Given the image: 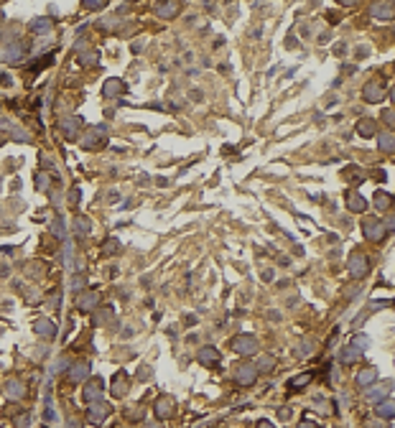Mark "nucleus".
Masks as SVG:
<instances>
[{"mask_svg": "<svg viewBox=\"0 0 395 428\" xmlns=\"http://www.w3.org/2000/svg\"><path fill=\"white\" fill-rule=\"evenodd\" d=\"M362 235H365V240H367V242H375V245H380L382 240L388 237V229H385V225H382L380 219H375V217H367L365 222H362Z\"/></svg>", "mask_w": 395, "mask_h": 428, "instance_id": "obj_1", "label": "nucleus"}, {"mask_svg": "<svg viewBox=\"0 0 395 428\" xmlns=\"http://www.w3.org/2000/svg\"><path fill=\"white\" fill-rule=\"evenodd\" d=\"M232 349L242 357H250V354L258 352V339H255L252 334H237L232 339Z\"/></svg>", "mask_w": 395, "mask_h": 428, "instance_id": "obj_2", "label": "nucleus"}, {"mask_svg": "<svg viewBox=\"0 0 395 428\" xmlns=\"http://www.w3.org/2000/svg\"><path fill=\"white\" fill-rule=\"evenodd\" d=\"M107 143V125H95V127H89V133L84 135V143L82 146L84 148H102Z\"/></svg>", "mask_w": 395, "mask_h": 428, "instance_id": "obj_3", "label": "nucleus"}, {"mask_svg": "<svg viewBox=\"0 0 395 428\" xmlns=\"http://www.w3.org/2000/svg\"><path fill=\"white\" fill-rule=\"evenodd\" d=\"M362 97H365V102H370V105H375V102H382V100H385V84L377 82V79L365 82V87H362Z\"/></svg>", "mask_w": 395, "mask_h": 428, "instance_id": "obj_4", "label": "nucleus"}, {"mask_svg": "<svg viewBox=\"0 0 395 428\" xmlns=\"http://www.w3.org/2000/svg\"><path fill=\"white\" fill-rule=\"evenodd\" d=\"M349 273L354 278H365L370 273V260H367V255L362 252H352L349 255Z\"/></svg>", "mask_w": 395, "mask_h": 428, "instance_id": "obj_5", "label": "nucleus"}, {"mask_svg": "<svg viewBox=\"0 0 395 428\" xmlns=\"http://www.w3.org/2000/svg\"><path fill=\"white\" fill-rule=\"evenodd\" d=\"M235 380L240 385H252L258 380V367L250 365V362H242V365H237V370H235Z\"/></svg>", "mask_w": 395, "mask_h": 428, "instance_id": "obj_6", "label": "nucleus"}, {"mask_svg": "<svg viewBox=\"0 0 395 428\" xmlns=\"http://www.w3.org/2000/svg\"><path fill=\"white\" fill-rule=\"evenodd\" d=\"M107 413H110V408L102 403V400H97V403H89V408H87V421L92 423V426H99V423H105Z\"/></svg>", "mask_w": 395, "mask_h": 428, "instance_id": "obj_7", "label": "nucleus"}, {"mask_svg": "<svg viewBox=\"0 0 395 428\" xmlns=\"http://www.w3.org/2000/svg\"><path fill=\"white\" fill-rule=\"evenodd\" d=\"M390 390H393V382H390V380H388V382H380V385H370L367 393H365V398L370 400V403H380V400H385V398L390 395Z\"/></svg>", "mask_w": 395, "mask_h": 428, "instance_id": "obj_8", "label": "nucleus"}, {"mask_svg": "<svg viewBox=\"0 0 395 428\" xmlns=\"http://www.w3.org/2000/svg\"><path fill=\"white\" fill-rule=\"evenodd\" d=\"M156 416L161 418V421H166V418H171L173 416V410H176V403H173V398L171 395H161L158 400H156Z\"/></svg>", "mask_w": 395, "mask_h": 428, "instance_id": "obj_9", "label": "nucleus"}, {"mask_svg": "<svg viewBox=\"0 0 395 428\" xmlns=\"http://www.w3.org/2000/svg\"><path fill=\"white\" fill-rule=\"evenodd\" d=\"M197 359L201 362L204 367H214V365H220L222 354H220V349H214V347H201L199 354H197Z\"/></svg>", "mask_w": 395, "mask_h": 428, "instance_id": "obj_10", "label": "nucleus"}, {"mask_svg": "<svg viewBox=\"0 0 395 428\" xmlns=\"http://www.w3.org/2000/svg\"><path fill=\"white\" fill-rule=\"evenodd\" d=\"M76 306H79V311H95V308L99 306V293H97V291L79 293V298H76Z\"/></svg>", "mask_w": 395, "mask_h": 428, "instance_id": "obj_11", "label": "nucleus"}, {"mask_svg": "<svg viewBox=\"0 0 395 428\" xmlns=\"http://www.w3.org/2000/svg\"><path fill=\"white\" fill-rule=\"evenodd\" d=\"M33 331H36L38 336H44V339H54V336H56V324L51 321V319H38L36 327H33Z\"/></svg>", "mask_w": 395, "mask_h": 428, "instance_id": "obj_12", "label": "nucleus"}, {"mask_svg": "<svg viewBox=\"0 0 395 428\" xmlns=\"http://www.w3.org/2000/svg\"><path fill=\"white\" fill-rule=\"evenodd\" d=\"M84 400H87V403H97V400H102V380L99 378H95L92 382H87Z\"/></svg>", "mask_w": 395, "mask_h": 428, "instance_id": "obj_13", "label": "nucleus"}, {"mask_svg": "<svg viewBox=\"0 0 395 428\" xmlns=\"http://www.w3.org/2000/svg\"><path fill=\"white\" fill-rule=\"evenodd\" d=\"M79 127H82V120L79 118L61 120V133H64V138H69V140H74L76 135H79Z\"/></svg>", "mask_w": 395, "mask_h": 428, "instance_id": "obj_14", "label": "nucleus"}, {"mask_svg": "<svg viewBox=\"0 0 395 428\" xmlns=\"http://www.w3.org/2000/svg\"><path fill=\"white\" fill-rule=\"evenodd\" d=\"M23 54H25V46L18 41H13L3 49V59H8V61H23Z\"/></svg>", "mask_w": 395, "mask_h": 428, "instance_id": "obj_15", "label": "nucleus"}, {"mask_svg": "<svg viewBox=\"0 0 395 428\" xmlns=\"http://www.w3.org/2000/svg\"><path fill=\"white\" fill-rule=\"evenodd\" d=\"M5 395H8V400H21V398L25 395V387H23V382H21L18 378H10V380H8V385H5Z\"/></svg>", "mask_w": 395, "mask_h": 428, "instance_id": "obj_16", "label": "nucleus"}, {"mask_svg": "<svg viewBox=\"0 0 395 428\" xmlns=\"http://www.w3.org/2000/svg\"><path fill=\"white\" fill-rule=\"evenodd\" d=\"M347 209L354 212V214H362V212H367V201L357 191H349L347 194Z\"/></svg>", "mask_w": 395, "mask_h": 428, "instance_id": "obj_17", "label": "nucleus"}, {"mask_svg": "<svg viewBox=\"0 0 395 428\" xmlns=\"http://www.w3.org/2000/svg\"><path fill=\"white\" fill-rule=\"evenodd\" d=\"M377 380V367H365L357 372V385L360 387H370V385H375Z\"/></svg>", "mask_w": 395, "mask_h": 428, "instance_id": "obj_18", "label": "nucleus"}, {"mask_svg": "<svg viewBox=\"0 0 395 428\" xmlns=\"http://www.w3.org/2000/svg\"><path fill=\"white\" fill-rule=\"evenodd\" d=\"M178 10H181L178 3H161V5H156V16L163 21H171L173 16H178Z\"/></svg>", "mask_w": 395, "mask_h": 428, "instance_id": "obj_19", "label": "nucleus"}, {"mask_svg": "<svg viewBox=\"0 0 395 428\" xmlns=\"http://www.w3.org/2000/svg\"><path fill=\"white\" fill-rule=\"evenodd\" d=\"M89 378V365H87V362H79V365H74L72 367V372H69V382H84Z\"/></svg>", "mask_w": 395, "mask_h": 428, "instance_id": "obj_20", "label": "nucleus"}, {"mask_svg": "<svg viewBox=\"0 0 395 428\" xmlns=\"http://www.w3.org/2000/svg\"><path fill=\"white\" fill-rule=\"evenodd\" d=\"M125 382H127V372L120 370L118 375H115V380H112V390H110V393H112L115 398H123V395H125Z\"/></svg>", "mask_w": 395, "mask_h": 428, "instance_id": "obj_21", "label": "nucleus"}, {"mask_svg": "<svg viewBox=\"0 0 395 428\" xmlns=\"http://www.w3.org/2000/svg\"><path fill=\"white\" fill-rule=\"evenodd\" d=\"M375 413L380 418H385V421H390L393 416H395V405H393V400H380V403H375Z\"/></svg>", "mask_w": 395, "mask_h": 428, "instance_id": "obj_22", "label": "nucleus"}, {"mask_svg": "<svg viewBox=\"0 0 395 428\" xmlns=\"http://www.w3.org/2000/svg\"><path fill=\"white\" fill-rule=\"evenodd\" d=\"M372 16L380 21H390L393 18V3H375L372 5Z\"/></svg>", "mask_w": 395, "mask_h": 428, "instance_id": "obj_23", "label": "nucleus"}, {"mask_svg": "<svg viewBox=\"0 0 395 428\" xmlns=\"http://www.w3.org/2000/svg\"><path fill=\"white\" fill-rule=\"evenodd\" d=\"M377 146H380L382 153H393V151H395V138H393V133H390V130L380 133V135H377Z\"/></svg>", "mask_w": 395, "mask_h": 428, "instance_id": "obj_24", "label": "nucleus"}, {"mask_svg": "<svg viewBox=\"0 0 395 428\" xmlns=\"http://www.w3.org/2000/svg\"><path fill=\"white\" fill-rule=\"evenodd\" d=\"M375 130H377V125H375V120H360L357 123V133H360L362 138H372L375 135Z\"/></svg>", "mask_w": 395, "mask_h": 428, "instance_id": "obj_25", "label": "nucleus"}, {"mask_svg": "<svg viewBox=\"0 0 395 428\" xmlns=\"http://www.w3.org/2000/svg\"><path fill=\"white\" fill-rule=\"evenodd\" d=\"M375 206H377L380 212H388L390 206H393V197H390L388 191H377L375 194Z\"/></svg>", "mask_w": 395, "mask_h": 428, "instance_id": "obj_26", "label": "nucleus"}, {"mask_svg": "<svg viewBox=\"0 0 395 428\" xmlns=\"http://www.w3.org/2000/svg\"><path fill=\"white\" fill-rule=\"evenodd\" d=\"M349 347L357 349L360 354L367 352V347H370V336H367V334H354V336H352V342H349Z\"/></svg>", "mask_w": 395, "mask_h": 428, "instance_id": "obj_27", "label": "nucleus"}, {"mask_svg": "<svg viewBox=\"0 0 395 428\" xmlns=\"http://www.w3.org/2000/svg\"><path fill=\"white\" fill-rule=\"evenodd\" d=\"M107 97H115V95H123L125 92V84L120 82V79H107V84H105V89H102Z\"/></svg>", "mask_w": 395, "mask_h": 428, "instance_id": "obj_28", "label": "nucleus"}, {"mask_svg": "<svg viewBox=\"0 0 395 428\" xmlns=\"http://www.w3.org/2000/svg\"><path fill=\"white\" fill-rule=\"evenodd\" d=\"M74 229H76V235H79V237H87L89 232H92V222H89L87 217H76V222H74Z\"/></svg>", "mask_w": 395, "mask_h": 428, "instance_id": "obj_29", "label": "nucleus"}, {"mask_svg": "<svg viewBox=\"0 0 395 428\" xmlns=\"http://www.w3.org/2000/svg\"><path fill=\"white\" fill-rule=\"evenodd\" d=\"M309 382H311V372H303V375H298V378H293L288 382V387H291V390H301V387H306Z\"/></svg>", "mask_w": 395, "mask_h": 428, "instance_id": "obj_30", "label": "nucleus"}, {"mask_svg": "<svg viewBox=\"0 0 395 428\" xmlns=\"http://www.w3.org/2000/svg\"><path fill=\"white\" fill-rule=\"evenodd\" d=\"M51 28V21L49 18H36L33 23H31V31L33 33H44V31H49Z\"/></svg>", "mask_w": 395, "mask_h": 428, "instance_id": "obj_31", "label": "nucleus"}, {"mask_svg": "<svg viewBox=\"0 0 395 428\" xmlns=\"http://www.w3.org/2000/svg\"><path fill=\"white\" fill-rule=\"evenodd\" d=\"M360 357H362V354L357 352V349H352V347H347V349L342 352V362H344V365H352V362H357Z\"/></svg>", "mask_w": 395, "mask_h": 428, "instance_id": "obj_32", "label": "nucleus"}, {"mask_svg": "<svg viewBox=\"0 0 395 428\" xmlns=\"http://www.w3.org/2000/svg\"><path fill=\"white\" fill-rule=\"evenodd\" d=\"M51 232H54L59 240L67 237V229H64V222H61V219H54V225H51Z\"/></svg>", "mask_w": 395, "mask_h": 428, "instance_id": "obj_33", "label": "nucleus"}, {"mask_svg": "<svg viewBox=\"0 0 395 428\" xmlns=\"http://www.w3.org/2000/svg\"><path fill=\"white\" fill-rule=\"evenodd\" d=\"M255 367H258V370H263V372H271L273 370V359L271 357H263L260 362H258V365H255Z\"/></svg>", "mask_w": 395, "mask_h": 428, "instance_id": "obj_34", "label": "nucleus"}, {"mask_svg": "<svg viewBox=\"0 0 395 428\" xmlns=\"http://www.w3.org/2000/svg\"><path fill=\"white\" fill-rule=\"evenodd\" d=\"M314 405H319V410H321V413H329V400H324V398H316Z\"/></svg>", "mask_w": 395, "mask_h": 428, "instance_id": "obj_35", "label": "nucleus"}, {"mask_svg": "<svg viewBox=\"0 0 395 428\" xmlns=\"http://www.w3.org/2000/svg\"><path fill=\"white\" fill-rule=\"evenodd\" d=\"M46 181H49L46 174H36V184H38V189H41V191L46 189Z\"/></svg>", "mask_w": 395, "mask_h": 428, "instance_id": "obj_36", "label": "nucleus"}, {"mask_svg": "<svg viewBox=\"0 0 395 428\" xmlns=\"http://www.w3.org/2000/svg\"><path fill=\"white\" fill-rule=\"evenodd\" d=\"M84 283H87V278H84V276H76V278H74V285H72V288H74V291H82V285H84Z\"/></svg>", "mask_w": 395, "mask_h": 428, "instance_id": "obj_37", "label": "nucleus"}, {"mask_svg": "<svg viewBox=\"0 0 395 428\" xmlns=\"http://www.w3.org/2000/svg\"><path fill=\"white\" fill-rule=\"evenodd\" d=\"M110 316H112V311H102L99 316H95V324H102V321H105V319H110Z\"/></svg>", "mask_w": 395, "mask_h": 428, "instance_id": "obj_38", "label": "nucleus"}, {"mask_svg": "<svg viewBox=\"0 0 395 428\" xmlns=\"http://www.w3.org/2000/svg\"><path fill=\"white\" fill-rule=\"evenodd\" d=\"M118 245H120L118 240H110V242H107V252H118V250H120Z\"/></svg>", "mask_w": 395, "mask_h": 428, "instance_id": "obj_39", "label": "nucleus"}, {"mask_svg": "<svg viewBox=\"0 0 395 428\" xmlns=\"http://www.w3.org/2000/svg\"><path fill=\"white\" fill-rule=\"evenodd\" d=\"M382 120H385V125L390 127V125H393V112H390V110H385V112H382Z\"/></svg>", "mask_w": 395, "mask_h": 428, "instance_id": "obj_40", "label": "nucleus"}, {"mask_svg": "<svg viewBox=\"0 0 395 428\" xmlns=\"http://www.w3.org/2000/svg\"><path fill=\"white\" fill-rule=\"evenodd\" d=\"M79 197H82V194H79V189L74 186V189H72V194H69V199H72V201L76 204V201H79Z\"/></svg>", "mask_w": 395, "mask_h": 428, "instance_id": "obj_41", "label": "nucleus"}, {"mask_svg": "<svg viewBox=\"0 0 395 428\" xmlns=\"http://www.w3.org/2000/svg\"><path fill=\"white\" fill-rule=\"evenodd\" d=\"M298 428H319V423H314V421H301Z\"/></svg>", "mask_w": 395, "mask_h": 428, "instance_id": "obj_42", "label": "nucleus"}, {"mask_svg": "<svg viewBox=\"0 0 395 428\" xmlns=\"http://www.w3.org/2000/svg\"><path fill=\"white\" fill-rule=\"evenodd\" d=\"M0 84H10V76L5 72H0Z\"/></svg>", "mask_w": 395, "mask_h": 428, "instance_id": "obj_43", "label": "nucleus"}, {"mask_svg": "<svg viewBox=\"0 0 395 428\" xmlns=\"http://www.w3.org/2000/svg\"><path fill=\"white\" fill-rule=\"evenodd\" d=\"M258 428H273L271 421H258Z\"/></svg>", "mask_w": 395, "mask_h": 428, "instance_id": "obj_44", "label": "nucleus"}]
</instances>
